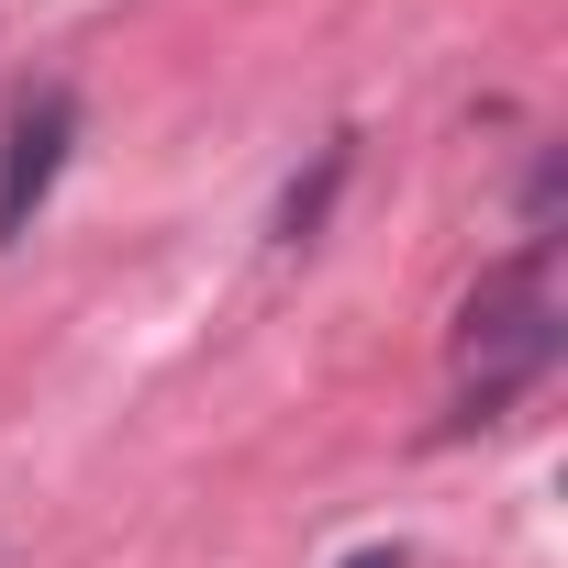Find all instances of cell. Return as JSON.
<instances>
[{"instance_id": "3957f363", "label": "cell", "mask_w": 568, "mask_h": 568, "mask_svg": "<svg viewBox=\"0 0 568 568\" xmlns=\"http://www.w3.org/2000/svg\"><path fill=\"white\" fill-rule=\"evenodd\" d=\"M335 179H346V145H324V168L278 201V245H313V223H324V201H335Z\"/></svg>"}, {"instance_id": "6da1fadb", "label": "cell", "mask_w": 568, "mask_h": 568, "mask_svg": "<svg viewBox=\"0 0 568 568\" xmlns=\"http://www.w3.org/2000/svg\"><path fill=\"white\" fill-rule=\"evenodd\" d=\"M568 346V313H557V234H524L479 291L457 302V424H490L513 413Z\"/></svg>"}, {"instance_id": "277c9868", "label": "cell", "mask_w": 568, "mask_h": 568, "mask_svg": "<svg viewBox=\"0 0 568 568\" xmlns=\"http://www.w3.org/2000/svg\"><path fill=\"white\" fill-rule=\"evenodd\" d=\"M346 568H402V557H390V546H368V557H346Z\"/></svg>"}, {"instance_id": "7a4b0ae2", "label": "cell", "mask_w": 568, "mask_h": 568, "mask_svg": "<svg viewBox=\"0 0 568 568\" xmlns=\"http://www.w3.org/2000/svg\"><path fill=\"white\" fill-rule=\"evenodd\" d=\"M68 145H79V90H23L12 101V123H0V245H12L34 212H45V190H57V168H68Z\"/></svg>"}]
</instances>
